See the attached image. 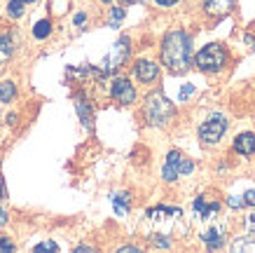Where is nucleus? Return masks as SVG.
<instances>
[{"label":"nucleus","instance_id":"obj_1","mask_svg":"<svg viewBox=\"0 0 255 253\" xmlns=\"http://www.w3.org/2000/svg\"><path fill=\"white\" fill-rule=\"evenodd\" d=\"M162 61L171 73H185L192 63V38L185 31L169 33L162 42Z\"/></svg>","mask_w":255,"mask_h":253},{"label":"nucleus","instance_id":"obj_2","mask_svg":"<svg viewBox=\"0 0 255 253\" xmlns=\"http://www.w3.org/2000/svg\"><path fill=\"white\" fill-rule=\"evenodd\" d=\"M143 110H145V117L150 124H155V127H164V124L169 122L171 117H173V113H176V108H173V103H171L166 96H164L162 92H152L147 94L145 99V106H143Z\"/></svg>","mask_w":255,"mask_h":253},{"label":"nucleus","instance_id":"obj_3","mask_svg":"<svg viewBox=\"0 0 255 253\" xmlns=\"http://www.w3.org/2000/svg\"><path fill=\"white\" fill-rule=\"evenodd\" d=\"M147 223L155 228V232H150V235H171V230L176 228V223L180 221V216L183 211L180 209H171V207H155L147 211Z\"/></svg>","mask_w":255,"mask_h":253},{"label":"nucleus","instance_id":"obj_4","mask_svg":"<svg viewBox=\"0 0 255 253\" xmlns=\"http://www.w3.org/2000/svg\"><path fill=\"white\" fill-rule=\"evenodd\" d=\"M194 63L199 70H206V73H216V70H223V66L227 63V52H225L223 45L218 42H211L204 49L197 52L194 56Z\"/></svg>","mask_w":255,"mask_h":253},{"label":"nucleus","instance_id":"obj_5","mask_svg":"<svg viewBox=\"0 0 255 253\" xmlns=\"http://www.w3.org/2000/svg\"><path fill=\"white\" fill-rule=\"evenodd\" d=\"M194 171V164L187 160L183 153H178V150H171L166 155V164H164V171L162 176L166 183H173L178 176H185V174H192Z\"/></svg>","mask_w":255,"mask_h":253},{"label":"nucleus","instance_id":"obj_6","mask_svg":"<svg viewBox=\"0 0 255 253\" xmlns=\"http://www.w3.org/2000/svg\"><path fill=\"white\" fill-rule=\"evenodd\" d=\"M227 131V117L225 115H211L206 122L199 127V138L206 143V146H213L218 143L223 134Z\"/></svg>","mask_w":255,"mask_h":253},{"label":"nucleus","instance_id":"obj_7","mask_svg":"<svg viewBox=\"0 0 255 253\" xmlns=\"http://www.w3.org/2000/svg\"><path fill=\"white\" fill-rule=\"evenodd\" d=\"M127 56H129V38L124 35V38H120L115 42V47L110 49V54L103 59V75L106 73H110V70H115V68H120L124 61H127Z\"/></svg>","mask_w":255,"mask_h":253},{"label":"nucleus","instance_id":"obj_8","mask_svg":"<svg viewBox=\"0 0 255 253\" xmlns=\"http://www.w3.org/2000/svg\"><path fill=\"white\" fill-rule=\"evenodd\" d=\"M110 94H113V99H115L117 103H122V106H129V103L136 101V89H133V84L129 82L127 77H115Z\"/></svg>","mask_w":255,"mask_h":253},{"label":"nucleus","instance_id":"obj_9","mask_svg":"<svg viewBox=\"0 0 255 253\" xmlns=\"http://www.w3.org/2000/svg\"><path fill=\"white\" fill-rule=\"evenodd\" d=\"M192 209H194V214H197V218H199L204 225L211 221H216L218 214H220V204H218V202H206L204 197H197Z\"/></svg>","mask_w":255,"mask_h":253},{"label":"nucleus","instance_id":"obj_10","mask_svg":"<svg viewBox=\"0 0 255 253\" xmlns=\"http://www.w3.org/2000/svg\"><path fill=\"white\" fill-rule=\"evenodd\" d=\"M223 235H225V223H216V221H211L206 223V228L201 230V239L206 242V246L209 249H220L223 246Z\"/></svg>","mask_w":255,"mask_h":253},{"label":"nucleus","instance_id":"obj_11","mask_svg":"<svg viewBox=\"0 0 255 253\" xmlns=\"http://www.w3.org/2000/svg\"><path fill=\"white\" fill-rule=\"evenodd\" d=\"M136 77H138L140 82H152V80H157V75H159V68H157L155 61H138L136 63Z\"/></svg>","mask_w":255,"mask_h":253},{"label":"nucleus","instance_id":"obj_12","mask_svg":"<svg viewBox=\"0 0 255 253\" xmlns=\"http://www.w3.org/2000/svg\"><path fill=\"white\" fill-rule=\"evenodd\" d=\"M234 150H237L239 155H253L255 153V134L246 131V134L237 136V141H234Z\"/></svg>","mask_w":255,"mask_h":253},{"label":"nucleus","instance_id":"obj_13","mask_svg":"<svg viewBox=\"0 0 255 253\" xmlns=\"http://www.w3.org/2000/svg\"><path fill=\"white\" fill-rule=\"evenodd\" d=\"M237 0H204V7L209 14H227Z\"/></svg>","mask_w":255,"mask_h":253},{"label":"nucleus","instance_id":"obj_14","mask_svg":"<svg viewBox=\"0 0 255 253\" xmlns=\"http://www.w3.org/2000/svg\"><path fill=\"white\" fill-rule=\"evenodd\" d=\"M78 113H80V120H82V124L85 127H92V106L87 103L85 96H78Z\"/></svg>","mask_w":255,"mask_h":253},{"label":"nucleus","instance_id":"obj_15","mask_svg":"<svg viewBox=\"0 0 255 253\" xmlns=\"http://www.w3.org/2000/svg\"><path fill=\"white\" fill-rule=\"evenodd\" d=\"M113 204H115V214L117 216H127L129 211V195L122 192V195H113Z\"/></svg>","mask_w":255,"mask_h":253},{"label":"nucleus","instance_id":"obj_16","mask_svg":"<svg viewBox=\"0 0 255 253\" xmlns=\"http://www.w3.org/2000/svg\"><path fill=\"white\" fill-rule=\"evenodd\" d=\"M12 56V38L0 33V63H5Z\"/></svg>","mask_w":255,"mask_h":253},{"label":"nucleus","instance_id":"obj_17","mask_svg":"<svg viewBox=\"0 0 255 253\" xmlns=\"http://www.w3.org/2000/svg\"><path fill=\"white\" fill-rule=\"evenodd\" d=\"M14 82H9V80H5V82H0V99H2V103H9V101L14 99Z\"/></svg>","mask_w":255,"mask_h":253},{"label":"nucleus","instance_id":"obj_18","mask_svg":"<svg viewBox=\"0 0 255 253\" xmlns=\"http://www.w3.org/2000/svg\"><path fill=\"white\" fill-rule=\"evenodd\" d=\"M49 33H52V23L47 21V19H42V21H38V23H35V28H33V35H35V38H38V40L47 38Z\"/></svg>","mask_w":255,"mask_h":253},{"label":"nucleus","instance_id":"obj_19","mask_svg":"<svg viewBox=\"0 0 255 253\" xmlns=\"http://www.w3.org/2000/svg\"><path fill=\"white\" fill-rule=\"evenodd\" d=\"M23 0H9V5H7V14L12 16V19H19V16L23 14Z\"/></svg>","mask_w":255,"mask_h":253},{"label":"nucleus","instance_id":"obj_20","mask_svg":"<svg viewBox=\"0 0 255 253\" xmlns=\"http://www.w3.org/2000/svg\"><path fill=\"white\" fill-rule=\"evenodd\" d=\"M122 19H124V9L122 7H115V9H113V14H110V26H113V28H117Z\"/></svg>","mask_w":255,"mask_h":253},{"label":"nucleus","instance_id":"obj_21","mask_svg":"<svg viewBox=\"0 0 255 253\" xmlns=\"http://www.w3.org/2000/svg\"><path fill=\"white\" fill-rule=\"evenodd\" d=\"M42 251H59V246L54 242H42V244L35 246V253H42Z\"/></svg>","mask_w":255,"mask_h":253},{"label":"nucleus","instance_id":"obj_22","mask_svg":"<svg viewBox=\"0 0 255 253\" xmlns=\"http://www.w3.org/2000/svg\"><path fill=\"white\" fill-rule=\"evenodd\" d=\"M0 251H14V244L7 237H0Z\"/></svg>","mask_w":255,"mask_h":253},{"label":"nucleus","instance_id":"obj_23","mask_svg":"<svg viewBox=\"0 0 255 253\" xmlns=\"http://www.w3.org/2000/svg\"><path fill=\"white\" fill-rule=\"evenodd\" d=\"M246 204H253L255 207V190H248L246 195H244V207H246Z\"/></svg>","mask_w":255,"mask_h":253},{"label":"nucleus","instance_id":"obj_24","mask_svg":"<svg viewBox=\"0 0 255 253\" xmlns=\"http://www.w3.org/2000/svg\"><path fill=\"white\" fill-rule=\"evenodd\" d=\"M227 204H230L232 209H241V207H244V200H241V197H230V200H227Z\"/></svg>","mask_w":255,"mask_h":253},{"label":"nucleus","instance_id":"obj_25","mask_svg":"<svg viewBox=\"0 0 255 253\" xmlns=\"http://www.w3.org/2000/svg\"><path fill=\"white\" fill-rule=\"evenodd\" d=\"M192 92H194V87H192V84H185V87H183V92H180V101H185Z\"/></svg>","mask_w":255,"mask_h":253},{"label":"nucleus","instance_id":"obj_26","mask_svg":"<svg viewBox=\"0 0 255 253\" xmlns=\"http://www.w3.org/2000/svg\"><path fill=\"white\" fill-rule=\"evenodd\" d=\"M248 230L251 232H255V211H251V216H248Z\"/></svg>","mask_w":255,"mask_h":253},{"label":"nucleus","instance_id":"obj_27","mask_svg":"<svg viewBox=\"0 0 255 253\" xmlns=\"http://www.w3.org/2000/svg\"><path fill=\"white\" fill-rule=\"evenodd\" d=\"M157 5H162V7H171V5H176L178 0H155Z\"/></svg>","mask_w":255,"mask_h":253},{"label":"nucleus","instance_id":"obj_28","mask_svg":"<svg viewBox=\"0 0 255 253\" xmlns=\"http://www.w3.org/2000/svg\"><path fill=\"white\" fill-rule=\"evenodd\" d=\"M7 197V190H5V181L0 178V200H5Z\"/></svg>","mask_w":255,"mask_h":253},{"label":"nucleus","instance_id":"obj_29","mask_svg":"<svg viewBox=\"0 0 255 253\" xmlns=\"http://www.w3.org/2000/svg\"><path fill=\"white\" fill-rule=\"evenodd\" d=\"M5 223H7V211H5V209H0V228H2Z\"/></svg>","mask_w":255,"mask_h":253},{"label":"nucleus","instance_id":"obj_30","mask_svg":"<svg viewBox=\"0 0 255 253\" xmlns=\"http://www.w3.org/2000/svg\"><path fill=\"white\" fill-rule=\"evenodd\" d=\"M85 19H87L85 14H78L75 19H73V21H75V26H82V23H85Z\"/></svg>","mask_w":255,"mask_h":253},{"label":"nucleus","instance_id":"obj_31","mask_svg":"<svg viewBox=\"0 0 255 253\" xmlns=\"http://www.w3.org/2000/svg\"><path fill=\"white\" fill-rule=\"evenodd\" d=\"M246 42H248V45H253V47H255V38H253V35H246Z\"/></svg>","mask_w":255,"mask_h":253},{"label":"nucleus","instance_id":"obj_32","mask_svg":"<svg viewBox=\"0 0 255 253\" xmlns=\"http://www.w3.org/2000/svg\"><path fill=\"white\" fill-rule=\"evenodd\" d=\"M124 5H133V2H140V0H122Z\"/></svg>","mask_w":255,"mask_h":253},{"label":"nucleus","instance_id":"obj_33","mask_svg":"<svg viewBox=\"0 0 255 253\" xmlns=\"http://www.w3.org/2000/svg\"><path fill=\"white\" fill-rule=\"evenodd\" d=\"M23 2H35V0H23Z\"/></svg>","mask_w":255,"mask_h":253},{"label":"nucleus","instance_id":"obj_34","mask_svg":"<svg viewBox=\"0 0 255 253\" xmlns=\"http://www.w3.org/2000/svg\"><path fill=\"white\" fill-rule=\"evenodd\" d=\"M101 2H110V0H101Z\"/></svg>","mask_w":255,"mask_h":253}]
</instances>
